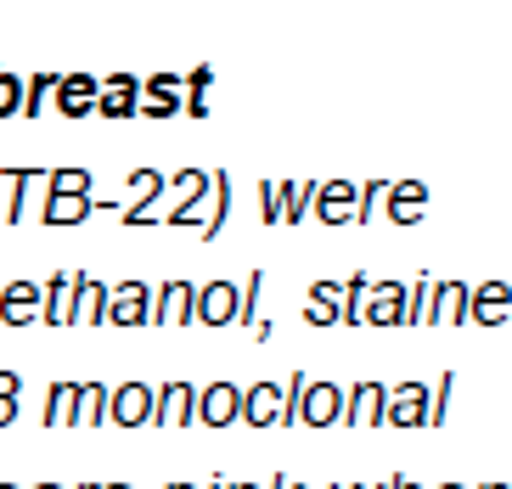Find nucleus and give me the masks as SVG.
I'll return each instance as SVG.
<instances>
[{
  "mask_svg": "<svg viewBox=\"0 0 512 489\" xmlns=\"http://www.w3.org/2000/svg\"><path fill=\"white\" fill-rule=\"evenodd\" d=\"M293 422H304V428H338L344 422V388L327 383V377L304 383L299 405H293Z\"/></svg>",
  "mask_w": 512,
  "mask_h": 489,
  "instance_id": "nucleus-1",
  "label": "nucleus"
},
{
  "mask_svg": "<svg viewBox=\"0 0 512 489\" xmlns=\"http://www.w3.org/2000/svg\"><path fill=\"white\" fill-rule=\"evenodd\" d=\"M237 310H242V287H231V282H209V287H197V298H192V321L214 326V332L237 326Z\"/></svg>",
  "mask_w": 512,
  "mask_h": 489,
  "instance_id": "nucleus-2",
  "label": "nucleus"
},
{
  "mask_svg": "<svg viewBox=\"0 0 512 489\" xmlns=\"http://www.w3.org/2000/svg\"><path fill=\"white\" fill-rule=\"evenodd\" d=\"M237 422H248V428H287V388L282 383H254L248 394H242V416Z\"/></svg>",
  "mask_w": 512,
  "mask_h": 489,
  "instance_id": "nucleus-3",
  "label": "nucleus"
},
{
  "mask_svg": "<svg viewBox=\"0 0 512 489\" xmlns=\"http://www.w3.org/2000/svg\"><path fill=\"white\" fill-rule=\"evenodd\" d=\"M237 416H242V388H237V383H209V388H197L192 422H203V428H226V422H237Z\"/></svg>",
  "mask_w": 512,
  "mask_h": 489,
  "instance_id": "nucleus-4",
  "label": "nucleus"
},
{
  "mask_svg": "<svg viewBox=\"0 0 512 489\" xmlns=\"http://www.w3.org/2000/svg\"><path fill=\"white\" fill-rule=\"evenodd\" d=\"M428 422V388L422 383H400L389 388V400H383V428H422Z\"/></svg>",
  "mask_w": 512,
  "mask_h": 489,
  "instance_id": "nucleus-5",
  "label": "nucleus"
},
{
  "mask_svg": "<svg viewBox=\"0 0 512 489\" xmlns=\"http://www.w3.org/2000/svg\"><path fill=\"white\" fill-rule=\"evenodd\" d=\"M107 422H119V428L147 422V428H152V383H119V388H107Z\"/></svg>",
  "mask_w": 512,
  "mask_h": 489,
  "instance_id": "nucleus-6",
  "label": "nucleus"
},
{
  "mask_svg": "<svg viewBox=\"0 0 512 489\" xmlns=\"http://www.w3.org/2000/svg\"><path fill=\"white\" fill-rule=\"evenodd\" d=\"M197 411V388L186 383V377H175V383L152 388V428H175V422H192Z\"/></svg>",
  "mask_w": 512,
  "mask_h": 489,
  "instance_id": "nucleus-7",
  "label": "nucleus"
},
{
  "mask_svg": "<svg viewBox=\"0 0 512 489\" xmlns=\"http://www.w3.org/2000/svg\"><path fill=\"white\" fill-rule=\"evenodd\" d=\"M147 315H152V287L141 282L107 287V321L113 326H147Z\"/></svg>",
  "mask_w": 512,
  "mask_h": 489,
  "instance_id": "nucleus-8",
  "label": "nucleus"
},
{
  "mask_svg": "<svg viewBox=\"0 0 512 489\" xmlns=\"http://www.w3.org/2000/svg\"><path fill=\"white\" fill-rule=\"evenodd\" d=\"M507 315H512V287L507 282L467 287V321H473V326H501Z\"/></svg>",
  "mask_w": 512,
  "mask_h": 489,
  "instance_id": "nucleus-9",
  "label": "nucleus"
},
{
  "mask_svg": "<svg viewBox=\"0 0 512 489\" xmlns=\"http://www.w3.org/2000/svg\"><path fill=\"white\" fill-rule=\"evenodd\" d=\"M192 298H197V287L192 282H164V287H152V315H147V326H169V321H192Z\"/></svg>",
  "mask_w": 512,
  "mask_h": 489,
  "instance_id": "nucleus-10",
  "label": "nucleus"
},
{
  "mask_svg": "<svg viewBox=\"0 0 512 489\" xmlns=\"http://www.w3.org/2000/svg\"><path fill=\"white\" fill-rule=\"evenodd\" d=\"M406 298H411V287H406V282H372L361 321H372V326H394V321H406Z\"/></svg>",
  "mask_w": 512,
  "mask_h": 489,
  "instance_id": "nucleus-11",
  "label": "nucleus"
},
{
  "mask_svg": "<svg viewBox=\"0 0 512 489\" xmlns=\"http://www.w3.org/2000/svg\"><path fill=\"white\" fill-rule=\"evenodd\" d=\"M383 400H389V388L383 383H355L344 394V422H355V428H383Z\"/></svg>",
  "mask_w": 512,
  "mask_h": 489,
  "instance_id": "nucleus-12",
  "label": "nucleus"
},
{
  "mask_svg": "<svg viewBox=\"0 0 512 489\" xmlns=\"http://www.w3.org/2000/svg\"><path fill=\"white\" fill-rule=\"evenodd\" d=\"M355 186L349 180H327V186H316V197H310V208H316L321 225H349L355 220Z\"/></svg>",
  "mask_w": 512,
  "mask_h": 489,
  "instance_id": "nucleus-13",
  "label": "nucleus"
},
{
  "mask_svg": "<svg viewBox=\"0 0 512 489\" xmlns=\"http://www.w3.org/2000/svg\"><path fill=\"white\" fill-rule=\"evenodd\" d=\"M40 298H46V287H40V282L0 287V326H29L34 315H40Z\"/></svg>",
  "mask_w": 512,
  "mask_h": 489,
  "instance_id": "nucleus-14",
  "label": "nucleus"
},
{
  "mask_svg": "<svg viewBox=\"0 0 512 489\" xmlns=\"http://www.w3.org/2000/svg\"><path fill=\"white\" fill-rule=\"evenodd\" d=\"M57 113H68V119H85V113H96V79L91 74H57Z\"/></svg>",
  "mask_w": 512,
  "mask_h": 489,
  "instance_id": "nucleus-15",
  "label": "nucleus"
},
{
  "mask_svg": "<svg viewBox=\"0 0 512 489\" xmlns=\"http://www.w3.org/2000/svg\"><path fill=\"white\" fill-rule=\"evenodd\" d=\"M169 180L158 175V169H141V175H130V192H136V203H119V220L124 225H152V197L164 192Z\"/></svg>",
  "mask_w": 512,
  "mask_h": 489,
  "instance_id": "nucleus-16",
  "label": "nucleus"
},
{
  "mask_svg": "<svg viewBox=\"0 0 512 489\" xmlns=\"http://www.w3.org/2000/svg\"><path fill=\"white\" fill-rule=\"evenodd\" d=\"M136 102H141V85L130 74L96 85V113H102V119H130V113H136Z\"/></svg>",
  "mask_w": 512,
  "mask_h": 489,
  "instance_id": "nucleus-17",
  "label": "nucleus"
},
{
  "mask_svg": "<svg viewBox=\"0 0 512 489\" xmlns=\"http://www.w3.org/2000/svg\"><path fill=\"white\" fill-rule=\"evenodd\" d=\"M389 220L394 225H417L422 220V208H428V186L422 180H389Z\"/></svg>",
  "mask_w": 512,
  "mask_h": 489,
  "instance_id": "nucleus-18",
  "label": "nucleus"
},
{
  "mask_svg": "<svg viewBox=\"0 0 512 489\" xmlns=\"http://www.w3.org/2000/svg\"><path fill=\"white\" fill-rule=\"evenodd\" d=\"M203 197H209V175L203 169H181V180H175V208L164 214V225H186Z\"/></svg>",
  "mask_w": 512,
  "mask_h": 489,
  "instance_id": "nucleus-19",
  "label": "nucleus"
},
{
  "mask_svg": "<svg viewBox=\"0 0 512 489\" xmlns=\"http://www.w3.org/2000/svg\"><path fill=\"white\" fill-rule=\"evenodd\" d=\"M40 315L51 326H74V270H62L46 282V298H40Z\"/></svg>",
  "mask_w": 512,
  "mask_h": 489,
  "instance_id": "nucleus-20",
  "label": "nucleus"
},
{
  "mask_svg": "<svg viewBox=\"0 0 512 489\" xmlns=\"http://www.w3.org/2000/svg\"><path fill=\"white\" fill-rule=\"evenodd\" d=\"M74 321H85V326L107 321V287L91 282V276H74Z\"/></svg>",
  "mask_w": 512,
  "mask_h": 489,
  "instance_id": "nucleus-21",
  "label": "nucleus"
},
{
  "mask_svg": "<svg viewBox=\"0 0 512 489\" xmlns=\"http://www.w3.org/2000/svg\"><path fill=\"white\" fill-rule=\"evenodd\" d=\"M91 192H51L46 203V225H79V220H91Z\"/></svg>",
  "mask_w": 512,
  "mask_h": 489,
  "instance_id": "nucleus-22",
  "label": "nucleus"
},
{
  "mask_svg": "<svg viewBox=\"0 0 512 489\" xmlns=\"http://www.w3.org/2000/svg\"><path fill=\"white\" fill-rule=\"evenodd\" d=\"M209 197H214V214L203 220V242H214L220 231H226V220H231V175H226V169L209 175Z\"/></svg>",
  "mask_w": 512,
  "mask_h": 489,
  "instance_id": "nucleus-23",
  "label": "nucleus"
},
{
  "mask_svg": "<svg viewBox=\"0 0 512 489\" xmlns=\"http://www.w3.org/2000/svg\"><path fill=\"white\" fill-rule=\"evenodd\" d=\"M338 287H344V282H316V287H310V298H304V321H310V326H332V321H338Z\"/></svg>",
  "mask_w": 512,
  "mask_h": 489,
  "instance_id": "nucleus-24",
  "label": "nucleus"
},
{
  "mask_svg": "<svg viewBox=\"0 0 512 489\" xmlns=\"http://www.w3.org/2000/svg\"><path fill=\"white\" fill-rule=\"evenodd\" d=\"M434 321H451V326L467 321V287L462 282H439L434 287Z\"/></svg>",
  "mask_w": 512,
  "mask_h": 489,
  "instance_id": "nucleus-25",
  "label": "nucleus"
},
{
  "mask_svg": "<svg viewBox=\"0 0 512 489\" xmlns=\"http://www.w3.org/2000/svg\"><path fill=\"white\" fill-rule=\"evenodd\" d=\"M74 422H107V383H79L74 394Z\"/></svg>",
  "mask_w": 512,
  "mask_h": 489,
  "instance_id": "nucleus-26",
  "label": "nucleus"
},
{
  "mask_svg": "<svg viewBox=\"0 0 512 489\" xmlns=\"http://www.w3.org/2000/svg\"><path fill=\"white\" fill-rule=\"evenodd\" d=\"M74 394H79V383H51V394H46L51 428H74Z\"/></svg>",
  "mask_w": 512,
  "mask_h": 489,
  "instance_id": "nucleus-27",
  "label": "nucleus"
},
{
  "mask_svg": "<svg viewBox=\"0 0 512 489\" xmlns=\"http://www.w3.org/2000/svg\"><path fill=\"white\" fill-rule=\"evenodd\" d=\"M0 180H6V192H12V197H6V220L17 225V220H23V192L40 180V169H6Z\"/></svg>",
  "mask_w": 512,
  "mask_h": 489,
  "instance_id": "nucleus-28",
  "label": "nucleus"
},
{
  "mask_svg": "<svg viewBox=\"0 0 512 489\" xmlns=\"http://www.w3.org/2000/svg\"><path fill=\"white\" fill-rule=\"evenodd\" d=\"M310 197H316V186H304V180L282 186V220H287V225H299L304 214H310Z\"/></svg>",
  "mask_w": 512,
  "mask_h": 489,
  "instance_id": "nucleus-29",
  "label": "nucleus"
},
{
  "mask_svg": "<svg viewBox=\"0 0 512 489\" xmlns=\"http://www.w3.org/2000/svg\"><path fill=\"white\" fill-rule=\"evenodd\" d=\"M57 90V74H34V79H23V107L17 113H46V96Z\"/></svg>",
  "mask_w": 512,
  "mask_h": 489,
  "instance_id": "nucleus-30",
  "label": "nucleus"
},
{
  "mask_svg": "<svg viewBox=\"0 0 512 489\" xmlns=\"http://www.w3.org/2000/svg\"><path fill=\"white\" fill-rule=\"evenodd\" d=\"M209 85H214V68H197L192 85H186V113H192V119L209 113Z\"/></svg>",
  "mask_w": 512,
  "mask_h": 489,
  "instance_id": "nucleus-31",
  "label": "nucleus"
},
{
  "mask_svg": "<svg viewBox=\"0 0 512 489\" xmlns=\"http://www.w3.org/2000/svg\"><path fill=\"white\" fill-rule=\"evenodd\" d=\"M445 411H451V371H445V377H439V388L428 394V422H422V428H439V422H445Z\"/></svg>",
  "mask_w": 512,
  "mask_h": 489,
  "instance_id": "nucleus-32",
  "label": "nucleus"
},
{
  "mask_svg": "<svg viewBox=\"0 0 512 489\" xmlns=\"http://www.w3.org/2000/svg\"><path fill=\"white\" fill-rule=\"evenodd\" d=\"M17 107H23V79L0 68V119H6V113H17Z\"/></svg>",
  "mask_w": 512,
  "mask_h": 489,
  "instance_id": "nucleus-33",
  "label": "nucleus"
},
{
  "mask_svg": "<svg viewBox=\"0 0 512 489\" xmlns=\"http://www.w3.org/2000/svg\"><path fill=\"white\" fill-rule=\"evenodd\" d=\"M51 192H91V175L85 169H57L51 175Z\"/></svg>",
  "mask_w": 512,
  "mask_h": 489,
  "instance_id": "nucleus-34",
  "label": "nucleus"
},
{
  "mask_svg": "<svg viewBox=\"0 0 512 489\" xmlns=\"http://www.w3.org/2000/svg\"><path fill=\"white\" fill-rule=\"evenodd\" d=\"M259 214H265L271 225H282V186H271V180L259 186Z\"/></svg>",
  "mask_w": 512,
  "mask_h": 489,
  "instance_id": "nucleus-35",
  "label": "nucleus"
},
{
  "mask_svg": "<svg viewBox=\"0 0 512 489\" xmlns=\"http://www.w3.org/2000/svg\"><path fill=\"white\" fill-rule=\"evenodd\" d=\"M147 119H175L181 113V102H169V96H147V107H141Z\"/></svg>",
  "mask_w": 512,
  "mask_h": 489,
  "instance_id": "nucleus-36",
  "label": "nucleus"
},
{
  "mask_svg": "<svg viewBox=\"0 0 512 489\" xmlns=\"http://www.w3.org/2000/svg\"><path fill=\"white\" fill-rule=\"evenodd\" d=\"M23 394V377L17 371H0V400H17Z\"/></svg>",
  "mask_w": 512,
  "mask_h": 489,
  "instance_id": "nucleus-37",
  "label": "nucleus"
},
{
  "mask_svg": "<svg viewBox=\"0 0 512 489\" xmlns=\"http://www.w3.org/2000/svg\"><path fill=\"white\" fill-rule=\"evenodd\" d=\"M6 422H17V400H0V428H6Z\"/></svg>",
  "mask_w": 512,
  "mask_h": 489,
  "instance_id": "nucleus-38",
  "label": "nucleus"
},
{
  "mask_svg": "<svg viewBox=\"0 0 512 489\" xmlns=\"http://www.w3.org/2000/svg\"><path fill=\"white\" fill-rule=\"evenodd\" d=\"M271 489H299V484H293V478H287V473H282V478H276V484H271Z\"/></svg>",
  "mask_w": 512,
  "mask_h": 489,
  "instance_id": "nucleus-39",
  "label": "nucleus"
},
{
  "mask_svg": "<svg viewBox=\"0 0 512 489\" xmlns=\"http://www.w3.org/2000/svg\"><path fill=\"white\" fill-rule=\"evenodd\" d=\"M203 489H226V478H209V484H203Z\"/></svg>",
  "mask_w": 512,
  "mask_h": 489,
  "instance_id": "nucleus-40",
  "label": "nucleus"
},
{
  "mask_svg": "<svg viewBox=\"0 0 512 489\" xmlns=\"http://www.w3.org/2000/svg\"><path fill=\"white\" fill-rule=\"evenodd\" d=\"M394 489H422V484H406V478H394Z\"/></svg>",
  "mask_w": 512,
  "mask_h": 489,
  "instance_id": "nucleus-41",
  "label": "nucleus"
},
{
  "mask_svg": "<svg viewBox=\"0 0 512 489\" xmlns=\"http://www.w3.org/2000/svg\"><path fill=\"white\" fill-rule=\"evenodd\" d=\"M226 489H254V484H226Z\"/></svg>",
  "mask_w": 512,
  "mask_h": 489,
  "instance_id": "nucleus-42",
  "label": "nucleus"
},
{
  "mask_svg": "<svg viewBox=\"0 0 512 489\" xmlns=\"http://www.w3.org/2000/svg\"><path fill=\"white\" fill-rule=\"evenodd\" d=\"M479 489H507V484H479Z\"/></svg>",
  "mask_w": 512,
  "mask_h": 489,
  "instance_id": "nucleus-43",
  "label": "nucleus"
},
{
  "mask_svg": "<svg viewBox=\"0 0 512 489\" xmlns=\"http://www.w3.org/2000/svg\"><path fill=\"white\" fill-rule=\"evenodd\" d=\"M79 489H102V484H79Z\"/></svg>",
  "mask_w": 512,
  "mask_h": 489,
  "instance_id": "nucleus-44",
  "label": "nucleus"
},
{
  "mask_svg": "<svg viewBox=\"0 0 512 489\" xmlns=\"http://www.w3.org/2000/svg\"><path fill=\"white\" fill-rule=\"evenodd\" d=\"M169 489H192V484H169Z\"/></svg>",
  "mask_w": 512,
  "mask_h": 489,
  "instance_id": "nucleus-45",
  "label": "nucleus"
},
{
  "mask_svg": "<svg viewBox=\"0 0 512 489\" xmlns=\"http://www.w3.org/2000/svg\"><path fill=\"white\" fill-rule=\"evenodd\" d=\"M439 489H462V484H439Z\"/></svg>",
  "mask_w": 512,
  "mask_h": 489,
  "instance_id": "nucleus-46",
  "label": "nucleus"
},
{
  "mask_svg": "<svg viewBox=\"0 0 512 489\" xmlns=\"http://www.w3.org/2000/svg\"><path fill=\"white\" fill-rule=\"evenodd\" d=\"M40 489H62V484H40Z\"/></svg>",
  "mask_w": 512,
  "mask_h": 489,
  "instance_id": "nucleus-47",
  "label": "nucleus"
},
{
  "mask_svg": "<svg viewBox=\"0 0 512 489\" xmlns=\"http://www.w3.org/2000/svg\"><path fill=\"white\" fill-rule=\"evenodd\" d=\"M338 489H355V484H338Z\"/></svg>",
  "mask_w": 512,
  "mask_h": 489,
  "instance_id": "nucleus-48",
  "label": "nucleus"
},
{
  "mask_svg": "<svg viewBox=\"0 0 512 489\" xmlns=\"http://www.w3.org/2000/svg\"><path fill=\"white\" fill-rule=\"evenodd\" d=\"M113 489H130V484H113Z\"/></svg>",
  "mask_w": 512,
  "mask_h": 489,
  "instance_id": "nucleus-49",
  "label": "nucleus"
},
{
  "mask_svg": "<svg viewBox=\"0 0 512 489\" xmlns=\"http://www.w3.org/2000/svg\"><path fill=\"white\" fill-rule=\"evenodd\" d=\"M0 489H17V484H0Z\"/></svg>",
  "mask_w": 512,
  "mask_h": 489,
  "instance_id": "nucleus-50",
  "label": "nucleus"
}]
</instances>
